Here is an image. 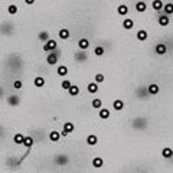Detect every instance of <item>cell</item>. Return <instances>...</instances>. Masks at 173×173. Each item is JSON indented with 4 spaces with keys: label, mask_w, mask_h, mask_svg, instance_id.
Masks as SVG:
<instances>
[{
    "label": "cell",
    "mask_w": 173,
    "mask_h": 173,
    "mask_svg": "<svg viewBox=\"0 0 173 173\" xmlns=\"http://www.w3.org/2000/svg\"><path fill=\"white\" fill-rule=\"evenodd\" d=\"M56 49H58V42L55 41V39H52V38L42 45V50H43V52H48V53L52 52V50H56Z\"/></svg>",
    "instance_id": "cell-1"
},
{
    "label": "cell",
    "mask_w": 173,
    "mask_h": 173,
    "mask_svg": "<svg viewBox=\"0 0 173 173\" xmlns=\"http://www.w3.org/2000/svg\"><path fill=\"white\" fill-rule=\"evenodd\" d=\"M58 58H59V53H58L56 50H52V52H49L48 55H46V64L50 66L56 65L58 64Z\"/></svg>",
    "instance_id": "cell-2"
},
{
    "label": "cell",
    "mask_w": 173,
    "mask_h": 173,
    "mask_svg": "<svg viewBox=\"0 0 173 173\" xmlns=\"http://www.w3.org/2000/svg\"><path fill=\"white\" fill-rule=\"evenodd\" d=\"M85 143L91 146V147H94V146H97L98 144V136L97 134H94V133H91L87 136V139H85Z\"/></svg>",
    "instance_id": "cell-3"
},
{
    "label": "cell",
    "mask_w": 173,
    "mask_h": 173,
    "mask_svg": "<svg viewBox=\"0 0 173 173\" xmlns=\"http://www.w3.org/2000/svg\"><path fill=\"white\" fill-rule=\"evenodd\" d=\"M91 166H92L94 169H101V167L104 166V159H102L101 156L92 157V160H91Z\"/></svg>",
    "instance_id": "cell-4"
},
{
    "label": "cell",
    "mask_w": 173,
    "mask_h": 173,
    "mask_svg": "<svg viewBox=\"0 0 173 173\" xmlns=\"http://www.w3.org/2000/svg\"><path fill=\"white\" fill-rule=\"evenodd\" d=\"M45 78L42 76V75H36L35 78H33V87L35 88H43L45 87Z\"/></svg>",
    "instance_id": "cell-5"
},
{
    "label": "cell",
    "mask_w": 173,
    "mask_h": 173,
    "mask_svg": "<svg viewBox=\"0 0 173 173\" xmlns=\"http://www.w3.org/2000/svg\"><path fill=\"white\" fill-rule=\"evenodd\" d=\"M99 84H97L95 81H92V82H88L87 84V91H88V94H91V95H94V94H97L99 90L98 87Z\"/></svg>",
    "instance_id": "cell-6"
},
{
    "label": "cell",
    "mask_w": 173,
    "mask_h": 173,
    "mask_svg": "<svg viewBox=\"0 0 173 173\" xmlns=\"http://www.w3.org/2000/svg\"><path fill=\"white\" fill-rule=\"evenodd\" d=\"M98 118L99 120H102V121H105V120H108L110 118V108H99L98 110Z\"/></svg>",
    "instance_id": "cell-7"
},
{
    "label": "cell",
    "mask_w": 173,
    "mask_h": 173,
    "mask_svg": "<svg viewBox=\"0 0 173 173\" xmlns=\"http://www.w3.org/2000/svg\"><path fill=\"white\" fill-rule=\"evenodd\" d=\"M157 23H159V26H162V27L169 26V23H170V17H169V15H162V16H159Z\"/></svg>",
    "instance_id": "cell-8"
},
{
    "label": "cell",
    "mask_w": 173,
    "mask_h": 173,
    "mask_svg": "<svg viewBox=\"0 0 173 173\" xmlns=\"http://www.w3.org/2000/svg\"><path fill=\"white\" fill-rule=\"evenodd\" d=\"M58 36H59V39H62V41H68L69 36H71V32H69V29L62 27V29L58 30Z\"/></svg>",
    "instance_id": "cell-9"
},
{
    "label": "cell",
    "mask_w": 173,
    "mask_h": 173,
    "mask_svg": "<svg viewBox=\"0 0 173 173\" xmlns=\"http://www.w3.org/2000/svg\"><path fill=\"white\" fill-rule=\"evenodd\" d=\"M79 92H81V88H79L78 85L72 84V85H71V88L68 90V95L74 98V97H78V95H79Z\"/></svg>",
    "instance_id": "cell-10"
},
{
    "label": "cell",
    "mask_w": 173,
    "mask_h": 173,
    "mask_svg": "<svg viewBox=\"0 0 173 173\" xmlns=\"http://www.w3.org/2000/svg\"><path fill=\"white\" fill-rule=\"evenodd\" d=\"M113 110L114 111H121L124 110V101L121 98H115L113 101Z\"/></svg>",
    "instance_id": "cell-11"
},
{
    "label": "cell",
    "mask_w": 173,
    "mask_h": 173,
    "mask_svg": "<svg viewBox=\"0 0 173 173\" xmlns=\"http://www.w3.org/2000/svg\"><path fill=\"white\" fill-rule=\"evenodd\" d=\"M56 75L61 78H65L68 75V66L66 65H58L56 66Z\"/></svg>",
    "instance_id": "cell-12"
},
{
    "label": "cell",
    "mask_w": 173,
    "mask_h": 173,
    "mask_svg": "<svg viewBox=\"0 0 173 173\" xmlns=\"http://www.w3.org/2000/svg\"><path fill=\"white\" fill-rule=\"evenodd\" d=\"M136 38H137V41H140V42L147 41V38H148L147 30H146V29H140V30H137V33H136Z\"/></svg>",
    "instance_id": "cell-13"
},
{
    "label": "cell",
    "mask_w": 173,
    "mask_h": 173,
    "mask_svg": "<svg viewBox=\"0 0 173 173\" xmlns=\"http://www.w3.org/2000/svg\"><path fill=\"white\" fill-rule=\"evenodd\" d=\"M78 48H79V50H87L90 48V41L87 38H81L78 41Z\"/></svg>",
    "instance_id": "cell-14"
},
{
    "label": "cell",
    "mask_w": 173,
    "mask_h": 173,
    "mask_svg": "<svg viewBox=\"0 0 173 173\" xmlns=\"http://www.w3.org/2000/svg\"><path fill=\"white\" fill-rule=\"evenodd\" d=\"M61 137H62V134L61 131H58V130H52L49 133V140L53 141V143H58V141L61 140Z\"/></svg>",
    "instance_id": "cell-15"
},
{
    "label": "cell",
    "mask_w": 173,
    "mask_h": 173,
    "mask_svg": "<svg viewBox=\"0 0 173 173\" xmlns=\"http://www.w3.org/2000/svg\"><path fill=\"white\" fill-rule=\"evenodd\" d=\"M25 137L22 133H15V136H13V141H15V144L17 146H23V141H25Z\"/></svg>",
    "instance_id": "cell-16"
},
{
    "label": "cell",
    "mask_w": 173,
    "mask_h": 173,
    "mask_svg": "<svg viewBox=\"0 0 173 173\" xmlns=\"http://www.w3.org/2000/svg\"><path fill=\"white\" fill-rule=\"evenodd\" d=\"M159 91H160V87H159L156 82H151L147 87V92L150 95H156V94H159Z\"/></svg>",
    "instance_id": "cell-17"
},
{
    "label": "cell",
    "mask_w": 173,
    "mask_h": 173,
    "mask_svg": "<svg viewBox=\"0 0 173 173\" xmlns=\"http://www.w3.org/2000/svg\"><path fill=\"white\" fill-rule=\"evenodd\" d=\"M62 130H64V131H66L68 134L74 133V130H75L74 123H72V121H65V123H64V125H62Z\"/></svg>",
    "instance_id": "cell-18"
},
{
    "label": "cell",
    "mask_w": 173,
    "mask_h": 173,
    "mask_svg": "<svg viewBox=\"0 0 173 173\" xmlns=\"http://www.w3.org/2000/svg\"><path fill=\"white\" fill-rule=\"evenodd\" d=\"M133 26H134V20H133L131 17H125L123 20V29L130 30V29H133Z\"/></svg>",
    "instance_id": "cell-19"
},
{
    "label": "cell",
    "mask_w": 173,
    "mask_h": 173,
    "mask_svg": "<svg viewBox=\"0 0 173 173\" xmlns=\"http://www.w3.org/2000/svg\"><path fill=\"white\" fill-rule=\"evenodd\" d=\"M154 52H156L157 55H165L166 52H167V46H166L165 43H157L156 48H154Z\"/></svg>",
    "instance_id": "cell-20"
},
{
    "label": "cell",
    "mask_w": 173,
    "mask_h": 173,
    "mask_svg": "<svg viewBox=\"0 0 173 173\" xmlns=\"http://www.w3.org/2000/svg\"><path fill=\"white\" fill-rule=\"evenodd\" d=\"M91 107H92V110H97V111H98L99 108H102V99L101 98H92L91 99Z\"/></svg>",
    "instance_id": "cell-21"
},
{
    "label": "cell",
    "mask_w": 173,
    "mask_h": 173,
    "mask_svg": "<svg viewBox=\"0 0 173 173\" xmlns=\"http://www.w3.org/2000/svg\"><path fill=\"white\" fill-rule=\"evenodd\" d=\"M163 1L162 0H153V3H151V7H153V10L154 12H162L163 10Z\"/></svg>",
    "instance_id": "cell-22"
},
{
    "label": "cell",
    "mask_w": 173,
    "mask_h": 173,
    "mask_svg": "<svg viewBox=\"0 0 173 173\" xmlns=\"http://www.w3.org/2000/svg\"><path fill=\"white\" fill-rule=\"evenodd\" d=\"M172 154H173V148H170V147L162 148V157H163V159H172Z\"/></svg>",
    "instance_id": "cell-23"
},
{
    "label": "cell",
    "mask_w": 173,
    "mask_h": 173,
    "mask_svg": "<svg viewBox=\"0 0 173 173\" xmlns=\"http://www.w3.org/2000/svg\"><path fill=\"white\" fill-rule=\"evenodd\" d=\"M136 10L139 12V13H143V12H146L147 10V4H146V1H137L136 3Z\"/></svg>",
    "instance_id": "cell-24"
},
{
    "label": "cell",
    "mask_w": 173,
    "mask_h": 173,
    "mask_svg": "<svg viewBox=\"0 0 173 173\" xmlns=\"http://www.w3.org/2000/svg\"><path fill=\"white\" fill-rule=\"evenodd\" d=\"M117 13H118L120 16H127V15H128V7H127L125 4H120V6L117 7Z\"/></svg>",
    "instance_id": "cell-25"
},
{
    "label": "cell",
    "mask_w": 173,
    "mask_h": 173,
    "mask_svg": "<svg viewBox=\"0 0 173 173\" xmlns=\"http://www.w3.org/2000/svg\"><path fill=\"white\" fill-rule=\"evenodd\" d=\"M38 38H39V41H41V42H43V43H45V42H48L50 39L49 32H48V30H43V32L39 33V36H38Z\"/></svg>",
    "instance_id": "cell-26"
},
{
    "label": "cell",
    "mask_w": 173,
    "mask_h": 173,
    "mask_svg": "<svg viewBox=\"0 0 173 173\" xmlns=\"http://www.w3.org/2000/svg\"><path fill=\"white\" fill-rule=\"evenodd\" d=\"M32 146H33V137H32V136H26L25 141H23V147L30 148Z\"/></svg>",
    "instance_id": "cell-27"
},
{
    "label": "cell",
    "mask_w": 173,
    "mask_h": 173,
    "mask_svg": "<svg viewBox=\"0 0 173 173\" xmlns=\"http://www.w3.org/2000/svg\"><path fill=\"white\" fill-rule=\"evenodd\" d=\"M163 12H165V15H173V3H166L165 6H163Z\"/></svg>",
    "instance_id": "cell-28"
},
{
    "label": "cell",
    "mask_w": 173,
    "mask_h": 173,
    "mask_svg": "<svg viewBox=\"0 0 173 173\" xmlns=\"http://www.w3.org/2000/svg\"><path fill=\"white\" fill-rule=\"evenodd\" d=\"M71 85H72V82H71L69 79L64 78V79H62V82H61V88H62L64 91H68L69 88H71Z\"/></svg>",
    "instance_id": "cell-29"
},
{
    "label": "cell",
    "mask_w": 173,
    "mask_h": 173,
    "mask_svg": "<svg viewBox=\"0 0 173 173\" xmlns=\"http://www.w3.org/2000/svg\"><path fill=\"white\" fill-rule=\"evenodd\" d=\"M17 10H19L17 4H10V6H7V13L10 15V16H15V15L17 13Z\"/></svg>",
    "instance_id": "cell-30"
},
{
    "label": "cell",
    "mask_w": 173,
    "mask_h": 173,
    "mask_svg": "<svg viewBox=\"0 0 173 173\" xmlns=\"http://www.w3.org/2000/svg\"><path fill=\"white\" fill-rule=\"evenodd\" d=\"M7 102L10 105H17L19 104V97L17 95H10V97H7Z\"/></svg>",
    "instance_id": "cell-31"
},
{
    "label": "cell",
    "mask_w": 173,
    "mask_h": 173,
    "mask_svg": "<svg viewBox=\"0 0 173 173\" xmlns=\"http://www.w3.org/2000/svg\"><path fill=\"white\" fill-rule=\"evenodd\" d=\"M94 81H95L97 84H104L105 82V76H104L102 74H95L94 75Z\"/></svg>",
    "instance_id": "cell-32"
},
{
    "label": "cell",
    "mask_w": 173,
    "mask_h": 173,
    "mask_svg": "<svg viewBox=\"0 0 173 173\" xmlns=\"http://www.w3.org/2000/svg\"><path fill=\"white\" fill-rule=\"evenodd\" d=\"M94 55H95V56H102V55H104V48H102V46H97V48L94 49Z\"/></svg>",
    "instance_id": "cell-33"
},
{
    "label": "cell",
    "mask_w": 173,
    "mask_h": 173,
    "mask_svg": "<svg viewBox=\"0 0 173 173\" xmlns=\"http://www.w3.org/2000/svg\"><path fill=\"white\" fill-rule=\"evenodd\" d=\"M13 88H15V90H16V91L22 90V88H23V82H22L20 79H16V81L13 82Z\"/></svg>",
    "instance_id": "cell-34"
},
{
    "label": "cell",
    "mask_w": 173,
    "mask_h": 173,
    "mask_svg": "<svg viewBox=\"0 0 173 173\" xmlns=\"http://www.w3.org/2000/svg\"><path fill=\"white\" fill-rule=\"evenodd\" d=\"M25 3L27 4V6H32L33 3H35V0H25Z\"/></svg>",
    "instance_id": "cell-35"
},
{
    "label": "cell",
    "mask_w": 173,
    "mask_h": 173,
    "mask_svg": "<svg viewBox=\"0 0 173 173\" xmlns=\"http://www.w3.org/2000/svg\"><path fill=\"white\" fill-rule=\"evenodd\" d=\"M61 134H62V137H66V136H68V133L64 131V130H61Z\"/></svg>",
    "instance_id": "cell-36"
},
{
    "label": "cell",
    "mask_w": 173,
    "mask_h": 173,
    "mask_svg": "<svg viewBox=\"0 0 173 173\" xmlns=\"http://www.w3.org/2000/svg\"><path fill=\"white\" fill-rule=\"evenodd\" d=\"M172 159H173V154H172Z\"/></svg>",
    "instance_id": "cell-37"
},
{
    "label": "cell",
    "mask_w": 173,
    "mask_h": 173,
    "mask_svg": "<svg viewBox=\"0 0 173 173\" xmlns=\"http://www.w3.org/2000/svg\"><path fill=\"white\" fill-rule=\"evenodd\" d=\"M66 173H69V172H66Z\"/></svg>",
    "instance_id": "cell-38"
}]
</instances>
